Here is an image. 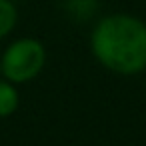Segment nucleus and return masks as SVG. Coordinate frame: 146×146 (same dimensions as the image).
<instances>
[{
	"instance_id": "obj_4",
	"label": "nucleus",
	"mask_w": 146,
	"mask_h": 146,
	"mask_svg": "<svg viewBox=\"0 0 146 146\" xmlns=\"http://www.w3.org/2000/svg\"><path fill=\"white\" fill-rule=\"evenodd\" d=\"M16 22V8L10 0H0V38L8 34Z\"/></svg>"
},
{
	"instance_id": "obj_2",
	"label": "nucleus",
	"mask_w": 146,
	"mask_h": 146,
	"mask_svg": "<svg viewBox=\"0 0 146 146\" xmlns=\"http://www.w3.org/2000/svg\"><path fill=\"white\" fill-rule=\"evenodd\" d=\"M46 60L42 44L34 38H20L10 44L0 58V72L10 82H26L34 78Z\"/></svg>"
},
{
	"instance_id": "obj_1",
	"label": "nucleus",
	"mask_w": 146,
	"mask_h": 146,
	"mask_svg": "<svg viewBox=\"0 0 146 146\" xmlns=\"http://www.w3.org/2000/svg\"><path fill=\"white\" fill-rule=\"evenodd\" d=\"M92 52L112 72H142L146 68V24L126 14L100 20L92 32Z\"/></svg>"
},
{
	"instance_id": "obj_3",
	"label": "nucleus",
	"mask_w": 146,
	"mask_h": 146,
	"mask_svg": "<svg viewBox=\"0 0 146 146\" xmlns=\"http://www.w3.org/2000/svg\"><path fill=\"white\" fill-rule=\"evenodd\" d=\"M18 90L10 84V80H0V118L10 116L18 108Z\"/></svg>"
}]
</instances>
